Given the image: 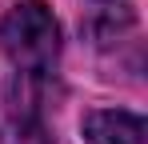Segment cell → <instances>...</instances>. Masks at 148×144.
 Masks as SVG:
<instances>
[{"instance_id":"6da1fadb","label":"cell","mask_w":148,"mask_h":144,"mask_svg":"<svg viewBox=\"0 0 148 144\" xmlns=\"http://www.w3.org/2000/svg\"><path fill=\"white\" fill-rule=\"evenodd\" d=\"M0 52L20 72H48L60 56V28L52 20L48 4L20 0L0 20Z\"/></svg>"},{"instance_id":"7a4b0ae2","label":"cell","mask_w":148,"mask_h":144,"mask_svg":"<svg viewBox=\"0 0 148 144\" xmlns=\"http://www.w3.org/2000/svg\"><path fill=\"white\" fill-rule=\"evenodd\" d=\"M144 120L124 108H100L84 116V136L92 144H144Z\"/></svg>"},{"instance_id":"3957f363","label":"cell","mask_w":148,"mask_h":144,"mask_svg":"<svg viewBox=\"0 0 148 144\" xmlns=\"http://www.w3.org/2000/svg\"><path fill=\"white\" fill-rule=\"evenodd\" d=\"M0 144H52L48 120L40 116V112H12V108H4Z\"/></svg>"}]
</instances>
